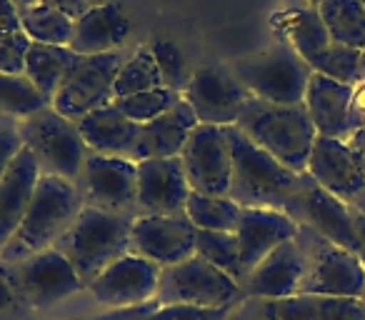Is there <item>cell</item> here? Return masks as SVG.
Here are the masks:
<instances>
[{
	"instance_id": "obj_33",
	"label": "cell",
	"mask_w": 365,
	"mask_h": 320,
	"mask_svg": "<svg viewBox=\"0 0 365 320\" xmlns=\"http://www.w3.org/2000/svg\"><path fill=\"white\" fill-rule=\"evenodd\" d=\"M155 88H165L163 86L160 71L155 66V58H153L150 48H140L138 53H133L123 68L118 71L115 78V98H125V96H135V93H145V91H155ZM113 98V100H115Z\"/></svg>"
},
{
	"instance_id": "obj_25",
	"label": "cell",
	"mask_w": 365,
	"mask_h": 320,
	"mask_svg": "<svg viewBox=\"0 0 365 320\" xmlns=\"http://www.w3.org/2000/svg\"><path fill=\"white\" fill-rule=\"evenodd\" d=\"M263 320H365V303L358 298L298 293L290 298L265 300Z\"/></svg>"
},
{
	"instance_id": "obj_38",
	"label": "cell",
	"mask_w": 365,
	"mask_h": 320,
	"mask_svg": "<svg viewBox=\"0 0 365 320\" xmlns=\"http://www.w3.org/2000/svg\"><path fill=\"white\" fill-rule=\"evenodd\" d=\"M31 38L26 33H0V73L23 76Z\"/></svg>"
},
{
	"instance_id": "obj_22",
	"label": "cell",
	"mask_w": 365,
	"mask_h": 320,
	"mask_svg": "<svg viewBox=\"0 0 365 320\" xmlns=\"http://www.w3.org/2000/svg\"><path fill=\"white\" fill-rule=\"evenodd\" d=\"M198 125L193 110L185 100H178L168 113L150 123H143L138 143L133 148V163L153 160V158H178L188 143L193 128Z\"/></svg>"
},
{
	"instance_id": "obj_28",
	"label": "cell",
	"mask_w": 365,
	"mask_h": 320,
	"mask_svg": "<svg viewBox=\"0 0 365 320\" xmlns=\"http://www.w3.org/2000/svg\"><path fill=\"white\" fill-rule=\"evenodd\" d=\"M76 61L78 56L71 48L31 43V48L26 53V71H23V76L38 88L43 100L51 105L56 93L61 91L63 81L71 73V68L76 66Z\"/></svg>"
},
{
	"instance_id": "obj_50",
	"label": "cell",
	"mask_w": 365,
	"mask_h": 320,
	"mask_svg": "<svg viewBox=\"0 0 365 320\" xmlns=\"http://www.w3.org/2000/svg\"><path fill=\"white\" fill-rule=\"evenodd\" d=\"M358 158H360V163H363V170H365V150L358 153Z\"/></svg>"
},
{
	"instance_id": "obj_41",
	"label": "cell",
	"mask_w": 365,
	"mask_h": 320,
	"mask_svg": "<svg viewBox=\"0 0 365 320\" xmlns=\"http://www.w3.org/2000/svg\"><path fill=\"white\" fill-rule=\"evenodd\" d=\"M18 310H26V305L18 298V290L11 280V273H8V265L0 260V318L18 313Z\"/></svg>"
},
{
	"instance_id": "obj_39",
	"label": "cell",
	"mask_w": 365,
	"mask_h": 320,
	"mask_svg": "<svg viewBox=\"0 0 365 320\" xmlns=\"http://www.w3.org/2000/svg\"><path fill=\"white\" fill-rule=\"evenodd\" d=\"M225 310L195 308V305H158L148 315L138 320H220Z\"/></svg>"
},
{
	"instance_id": "obj_29",
	"label": "cell",
	"mask_w": 365,
	"mask_h": 320,
	"mask_svg": "<svg viewBox=\"0 0 365 320\" xmlns=\"http://www.w3.org/2000/svg\"><path fill=\"white\" fill-rule=\"evenodd\" d=\"M318 13L328 28L330 41L363 51L365 48V8L360 0H323Z\"/></svg>"
},
{
	"instance_id": "obj_21",
	"label": "cell",
	"mask_w": 365,
	"mask_h": 320,
	"mask_svg": "<svg viewBox=\"0 0 365 320\" xmlns=\"http://www.w3.org/2000/svg\"><path fill=\"white\" fill-rule=\"evenodd\" d=\"M355 86H345L333 78L313 73L305 91V110H308L313 128L320 138L345 140L350 138V103H353Z\"/></svg>"
},
{
	"instance_id": "obj_9",
	"label": "cell",
	"mask_w": 365,
	"mask_h": 320,
	"mask_svg": "<svg viewBox=\"0 0 365 320\" xmlns=\"http://www.w3.org/2000/svg\"><path fill=\"white\" fill-rule=\"evenodd\" d=\"M125 58L120 51L103 53V56H78L76 66L71 68L63 81L61 91L56 93L51 108L63 118L78 123L88 113L106 108L115 98V78Z\"/></svg>"
},
{
	"instance_id": "obj_4",
	"label": "cell",
	"mask_w": 365,
	"mask_h": 320,
	"mask_svg": "<svg viewBox=\"0 0 365 320\" xmlns=\"http://www.w3.org/2000/svg\"><path fill=\"white\" fill-rule=\"evenodd\" d=\"M133 220V215L106 213L86 205L53 248L73 265L81 283L88 288L108 265L128 253Z\"/></svg>"
},
{
	"instance_id": "obj_49",
	"label": "cell",
	"mask_w": 365,
	"mask_h": 320,
	"mask_svg": "<svg viewBox=\"0 0 365 320\" xmlns=\"http://www.w3.org/2000/svg\"><path fill=\"white\" fill-rule=\"evenodd\" d=\"M360 81H365V48L360 51Z\"/></svg>"
},
{
	"instance_id": "obj_36",
	"label": "cell",
	"mask_w": 365,
	"mask_h": 320,
	"mask_svg": "<svg viewBox=\"0 0 365 320\" xmlns=\"http://www.w3.org/2000/svg\"><path fill=\"white\" fill-rule=\"evenodd\" d=\"M150 53H153V58H155L158 71H160L163 86L182 96L190 76H193V73L188 71V61H185L182 51L173 41H168V38H158V41H153Z\"/></svg>"
},
{
	"instance_id": "obj_14",
	"label": "cell",
	"mask_w": 365,
	"mask_h": 320,
	"mask_svg": "<svg viewBox=\"0 0 365 320\" xmlns=\"http://www.w3.org/2000/svg\"><path fill=\"white\" fill-rule=\"evenodd\" d=\"M308 173L323 190L345 203L348 208L365 213V170L358 153L345 140L315 138L308 160Z\"/></svg>"
},
{
	"instance_id": "obj_3",
	"label": "cell",
	"mask_w": 365,
	"mask_h": 320,
	"mask_svg": "<svg viewBox=\"0 0 365 320\" xmlns=\"http://www.w3.org/2000/svg\"><path fill=\"white\" fill-rule=\"evenodd\" d=\"M235 128L293 173H308V160L318 133L303 103L278 105L250 96Z\"/></svg>"
},
{
	"instance_id": "obj_30",
	"label": "cell",
	"mask_w": 365,
	"mask_h": 320,
	"mask_svg": "<svg viewBox=\"0 0 365 320\" xmlns=\"http://www.w3.org/2000/svg\"><path fill=\"white\" fill-rule=\"evenodd\" d=\"M18 13H21V28L31 38V43L71 48L73 33H76V21L68 18L66 13L56 11V8L46 6V3L23 8Z\"/></svg>"
},
{
	"instance_id": "obj_17",
	"label": "cell",
	"mask_w": 365,
	"mask_h": 320,
	"mask_svg": "<svg viewBox=\"0 0 365 320\" xmlns=\"http://www.w3.org/2000/svg\"><path fill=\"white\" fill-rule=\"evenodd\" d=\"M190 185L185 180L182 160L178 158H153L138 163V215H185Z\"/></svg>"
},
{
	"instance_id": "obj_52",
	"label": "cell",
	"mask_w": 365,
	"mask_h": 320,
	"mask_svg": "<svg viewBox=\"0 0 365 320\" xmlns=\"http://www.w3.org/2000/svg\"><path fill=\"white\" fill-rule=\"evenodd\" d=\"M360 3H363V8H365V0H360Z\"/></svg>"
},
{
	"instance_id": "obj_43",
	"label": "cell",
	"mask_w": 365,
	"mask_h": 320,
	"mask_svg": "<svg viewBox=\"0 0 365 320\" xmlns=\"http://www.w3.org/2000/svg\"><path fill=\"white\" fill-rule=\"evenodd\" d=\"M360 128H365V81L355 86L353 103H350V135Z\"/></svg>"
},
{
	"instance_id": "obj_51",
	"label": "cell",
	"mask_w": 365,
	"mask_h": 320,
	"mask_svg": "<svg viewBox=\"0 0 365 320\" xmlns=\"http://www.w3.org/2000/svg\"><path fill=\"white\" fill-rule=\"evenodd\" d=\"M310 3H313V8H318L320 3H323V0H310Z\"/></svg>"
},
{
	"instance_id": "obj_13",
	"label": "cell",
	"mask_w": 365,
	"mask_h": 320,
	"mask_svg": "<svg viewBox=\"0 0 365 320\" xmlns=\"http://www.w3.org/2000/svg\"><path fill=\"white\" fill-rule=\"evenodd\" d=\"M78 188H81L86 205H91V208L135 218L138 163L91 150L86 158V165H83Z\"/></svg>"
},
{
	"instance_id": "obj_42",
	"label": "cell",
	"mask_w": 365,
	"mask_h": 320,
	"mask_svg": "<svg viewBox=\"0 0 365 320\" xmlns=\"http://www.w3.org/2000/svg\"><path fill=\"white\" fill-rule=\"evenodd\" d=\"M41 3H46V6L66 13V16L73 18V21H78V18L86 16L91 8L98 6V0H41Z\"/></svg>"
},
{
	"instance_id": "obj_40",
	"label": "cell",
	"mask_w": 365,
	"mask_h": 320,
	"mask_svg": "<svg viewBox=\"0 0 365 320\" xmlns=\"http://www.w3.org/2000/svg\"><path fill=\"white\" fill-rule=\"evenodd\" d=\"M23 138L18 133V128L0 125V178L6 175V170L11 168V163L18 158V153L23 150Z\"/></svg>"
},
{
	"instance_id": "obj_37",
	"label": "cell",
	"mask_w": 365,
	"mask_h": 320,
	"mask_svg": "<svg viewBox=\"0 0 365 320\" xmlns=\"http://www.w3.org/2000/svg\"><path fill=\"white\" fill-rule=\"evenodd\" d=\"M315 73L325 78H333L338 83H345V86H358L360 83V51L348 46H340V43L333 41V46L328 48L325 58L318 63Z\"/></svg>"
},
{
	"instance_id": "obj_8",
	"label": "cell",
	"mask_w": 365,
	"mask_h": 320,
	"mask_svg": "<svg viewBox=\"0 0 365 320\" xmlns=\"http://www.w3.org/2000/svg\"><path fill=\"white\" fill-rule=\"evenodd\" d=\"M295 243L300 245L305 260H308V273L300 285V293L363 300L365 268L358 255L330 243L328 238L305 228V225H298Z\"/></svg>"
},
{
	"instance_id": "obj_26",
	"label": "cell",
	"mask_w": 365,
	"mask_h": 320,
	"mask_svg": "<svg viewBox=\"0 0 365 320\" xmlns=\"http://www.w3.org/2000/svg\"><path fill=\"white\" fill-rule=\"evenodd\" d=\"M78 130H81L88 150L130 160L140 125L128 120L125 115H120L110 103V105L98 108V110L88 113L86 118H81V120H78Z\"/></svg>"
},
{
	"instance_id": "obj_16",
	"label": "cell",
	"mask_w": 365,
	"mask_h": 320,
	"mask_svg": "<svg viewBox=\"0 0 365 320\" xmlns=\"http://www.w3.org/2000/svg\"><path fill=\"white\" fill-rule=\"evenodd\" d=\"M158 278H160V268L155 263L125 253L115 263L108 265L86 290L98 305H106L110 310H125L150 303L158 290Z\"/></svg>"
},
{
	"instance_id": "obj_46",
	"label": "cell",
	"mask_w": 365,
	"mask_h": 320,
	"mask_svg": "<svg viewBox=\"0 0 365 320\" xmlns=\"http://www.w3.org/2000/svg\"><path fill=\"white\" fill-rule=\"evenodd\" d=\"M350 215H353V230H355V243H358V250L355 255L360 258L365 268V213H358V210L350 208Z\"/></svg>"
},
{
	"instance_id": "obj_11",
	"label": "cell",
	"mask_w": 365,
	"mask_h": 320,
	"mask_svg": "<svg viewBox=\"0 0 365 320\" xmlns=\"http://www.w3.org/2000/svg\"><path fill=\"white\" fill-rule=\"evenodd\" d=\"M190 193L225 198L233 175V153L225 128L195 125L180 153Z\"/></svg>"
},
{
	"instance_id": "obj_45",
	"label": "cell",
	"mask_w": 365,
	"mask_h": 320,
	"mask_svg": "<svg viewBox=\"0 0 365 320\" xmlns=\"http://www.w3.org/2000/svg\"><path fill=\"white\" fill-rule=\"evenodd\" d=\"M158 305L153 303H145V305H138V308H125V310H110L106 315H96V318H76V320H138L143 315H148L150 310H155Z\"/></svg>"
},
{
	"instance_id": "obj_7",
	"label": "cell",
	"mask_w": 365,
	"mask_h": 320,
	"mask_svg": "<svg viewBox=\"0 0 365 320\" xmlns=\"http://www.w3.org/2000/svg\"><path fill=\"white\" fill-rule=\"evenodd\" d=\"M240 295H243V288L238 280L210 265L200 255H193L182 263L160 268L153 303L228 310Z\"/></svg>"
},
{
	"instance_id": "obj_15",
	"label": "cell",
	"mask_w": 365,
	"mask_h": 320,
	"mask_svg": "<svg viewBox=\"0 0 365 320\" xmlns=\"http://www.w3.org/2000/svg\"><path fill=\"white\" fill-rule=\"evenodd\" d=\"M128 253L168 268L195 255V225L188 215H138Z\"/></svg>"
},
{
	"instance_id": "obj_2",
	"label": "cell",
	"mask_w": 365,
	"mask_h": 320,
	"mask_svg": "<svg viewBox=\"0 0 365 320\" xmlns=\"http://www.w3.org/2000/svg\"><path fill=\"white\" fill-rule=\"evenodd\" d=\"M83 208L86 200L76 183H68L56 175H41L26 218L18 225L16 235L0 248V260L8 265L21 263L53 248L76 223Z\"/></svg>"
},
{
	"instance_id": "obj_44",
	"label": "cell",
	"mask_w": 365,
	"mask_h": 320,
	"mask_svg": "<svg viewBox=\"0 0 365 320\" xmlns=\"http://www.w3.org/2000/svg\"><path fill=\"white\" fill-rule=\"evenodd\" d=\"M0 33H23L21 13L13 0H0Z\"/></svg>"
},
{
	"instance_id": "obj_20",
	"label": "cell",
	"mask_w": 365,
	"mask_h": 320,
	"mask_svg": "<svg viewBox=\"0 0 365 320\" xmlns=\"http://www.w3.org/2000/svg\"><path fill=\"white\" fill-rule=\"evenodd\" d=\"M238 248L243 275L250 273L260 260H265L275 248L293 240L298 235V223L283 213V210H263V208H243L240 210L238 228Z\"/></svg>"
},
{
	"instance_id": "obj_6",
	"label": "cell",
	"mask_w": 365,
	"mask_h": 320,
	"mask_svg": "<svg viewBox=\"0 0 365 320\" xmlns=\"http://www.w3.org/2000/svg\"><path fill=\"white\" fill-rule=\"evenodd\" d=\"M230 71L248 96L278 105H300L313 78V68L288 43H278L268 51L240 58Z\"/></svg>"
},
{
	"instance_id": "obj_12",
	"label": "cell",
	"mask_w": 365,
	"mask_h": 320,
	"mask_svg": "<svg viewBox=\"0 0 365 320\" xmlns=\"http://www.w3.org/2000/svg\"><path fill=\"white\" fill-rule=\"evenodd\" d=\"M248 98V91L240 86L233 71L223 66H203L193 71L182 91V100L190 105L198 125L215 128L235 125Z\"/></svg>"
},
{
	"instance_id": "obj_10",
	"label": "cell",
	"mask_w": 365,
	"mask_h": 320,
	"mask_svg": "<svg viewBox=\"0 0 365 320\" xmlns=\"http://www.w3.org/2000/svg\"><path fill=\"white\" fill-rule=\"evenodd\" d=\"M8 273L26 310L53 308L61 300L86 290L73 265L56 248H48L21 263H11Z\"/></svg>"
},
{
	"instance_id": "obj_48",
	"label": "cell",
	"mask_w": 365,
	"mask_h": 320,
	"mask_svg": "<svg viewBox=\"0 0 365 320\" xmlns=\"http://www.w3.org/2000/svg\"><path fill=\"white\" fill-rule=\"evenodd\" d=\"M13 3H16L18 11H23V8H33V6H38L41 0H13Z\"/></svg>"
},
{
	"instance_id": "obj_19",
	"label": "cell",
	"mask_w": 365,
	"mask_h": 320,
	"mask_svg": "<svg viewBox=\"0 0 365 320\" xmlns=\"http://www.w3.org/2000/svg\"><path fill=\"white\" fill-rule=\"evenodd\" d=\"M305 273H308V260L293 238L275 248L265 260H260L250 273H245L240 288H243V295L260 300L290 298L300 293Z\"/></svg>"
},
{
	"instance_id": "obj_5",
	"label": "cell",
	"mask_w": 365,
	"mask_h": 320,
	"mask_svg": "<svg viewBox=\"0 0 365 320\" xmlns=\"http://www.w3.org/2000/svg\"><path fill=\"white\" fill-rule=\"evenodd\" d=\"M23 145L33 153L41 175H56L68 183H81L88 145L83 140L78 123L63 118L51 105L18 123Z\"/></svg>"
},
{
	"instance_id": "obj_34",
	"label": "cell",
	"mask_w": 365,
	"mask_h": 320,
	"mask_svg": "<svg viewBox=\"0 0 365 320\" xmlns=\"http://www.w3.org/2000/svg\"><path fill=\"white\" fill-rule=\"evenodd\" d=\"M178 100H182L180 93L170 91V88H155V91L115 98L113 108H115L120 115H125L128 120L143 125V123H150V120H155V118H160L163 113H168Z\"/></svg>"
},
{
	"instance_id": "obj_24",
	"label": "cell",
	"mask_w": 365,
	"mask_h": 320,
	"mask_svg": "<svg viewBox=\"0 0 365 320\" xmlns=\"http://www.w3.org/2000/svg\"><path fill=\"white\" fill-rule=\"evenodd\" d=\"M130 33V21L115 3H98L76 21L71 51L76 56H103L115 53Z\"/></svg>"
},
{
	"instance_id": "obj_23",
	"label": "cell",
	"mask_w": 365,
	"mask_h": 320,
	"mask_svg": "<svg viewBox=\"0 0 365 320\" xmlns=\"http://www.w3.org/2000/svg\"><path fill=\"white\" fill-rule=\"evenodd\" d=\"M38 180H41V168L33 153L23 148L6 175L0 178V248L16 235L18 225L26 218Z\"/></svg>"
},
{
	"instance_id": "obj_31",
	"label": "cell",
	"mask_w": 365,
	"mask_h": 320,
	"mask_svg": "<svg viewBox=\"0 0 365 320\" xmlns=\"http://www.w3.org/2000/svg\"><path fill=\"white\" fill-rule=\"evenodd\" d=\"M240 205L225 195H200L190 193L185 215L195 225V230H218V233H235L240 220Z\"/></svg>"
},
{
	"instance_id": "obj_35",
	"label": "cell",
	"mask_w": 365,
	"mask_h": 320,
	"mask_svg": "<svg viewBox=\"0 0 365 320\" xmlns=\"http://www.w3.org/2000/svg\"><path fill=\"white\" fill-rule=\"evenodd\" d=\"M48 103L38 93V88L26 76H11L0 73V108L16 118H28L33 113L43 110Z\"/></svg>"
},
{
	"instance_id": "obj_18",
	"label": "cell",
	"mask_w": 365,
	"mask_h": 320,
	"mask_svg": "<svg viewBox=\"0 0 365 320\" xmlns=\"http://www.w3.org/2000/svg\"><path fill=\"white\" fill-rule=\"evenodd\" d=\"M288 218H293L298 225L315 230L330 243L340 245V248L355 253L358 243H355V230H353V215L345 203L323 190L310 175V183L285 205L283 210Z\"/></svg>"
},
{
	"instance_id": "obj_32",
	"label": "cell",
	"mask_w": 365,
	"mask_h": 320,
	"mask_svg": "<svg viewBox=\"0 0 365 320\" xmlns=\"http://www.w3.org/2000/svg\"><path fill=\"white\" fill-rule=\"evenodd\" d=\"M195 255L208 260L240 283L243 265H240V248L235 233H218V230H195Z\"/></svg>"
},
{
	"instance_id": "obj_47",
	"label": "cell",
	"mask_w": 365,
	"mask_h": 320,
	"mask_svg": "<svg viewBox=\"0 0 365 320\" xmlns=\"http://www.w3.org/2000/svg\"><path fill=\"white\" fill-rule=\"evenodd\" d=\"M348 145L353 148L355 153H363V150H365V128H360V130H355L353 135L348 138Z\"/></svg>"
},
{
	"instance_id": "obj_53",
	"label": "cell",
	"mask_w": 365,
	"mask_h": 320,
	"mask_svg": "<svg viewBox=\"0 0 365 320\" xmlns=\"http://www.w3.org/2000/svg\"><path fill=\"white\" fill-rule=\"evenodd\" d=\"M363 303H365V295H363Z\"/></svg>"
},
{
	"instance_id": "obj_1",
	"label": "cell",
	"mask_w": 365,
	"mask_h": 320,
	"mask_svg": "<svg viewBox=\"0 0 365 320\" xmlns=\"http://www.w3.org/2000/svg\"><path fill=\"white\" fill-rule=\"evenodd\" d=\"M233 153L228 198L240 208L285 210V205L310 183V173H293L270 153L258 148L235 125L225 128Z\"/></svg>"
},
{
	"instance_id": "obj_27",
	"label": "cell",
	"mask_w": 365,
	"mask_h": 320,
	"mask_svg": "<svg viewBox=\"0 0 365 320\" xmlns=\"http://www.w3.org/2000/svg\"><path fill=\"white\" fill-rule=\"evenodd\" d=\"M270 23H273L280 43H288L315 73L318 63L325 58L328 48L333 46L318 8H298V11L275 13L270 18Z\"/></svg>"
}]
</instances>
